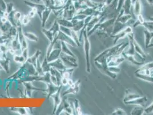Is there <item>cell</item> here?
<instances>
[{"label": "cell", "instance_id": "cell-1", "mask_svg": "<svg viewBox=\"0 0 153 115\" xmlns=\"http://www.w3.org/2000/svg\"><path fill=\"white\" fill-rule=\"evenodd\" d=\"M83 49L85 52V59L86 62V71L88 73H90V42L89 39V36L88 35V32L86 28L84 29L83 33Z\"/></svg>", "mask_w": 153, "mask_h": 115}, {"label": "cell", "instance_id": "cell-2", "mask_svg": "<svg viewBox=\"0 0 153 115\" xmlns=\"http://www.w3.org/2000/svg\"><path fill=\"white\" fill-rule=\"evenodd\" d=\"M124 43H125V42H122L120 44H118L117 45L114 46V47L108 48L107 49H106L104 51H103L102 52H101L98 55H97L95 58L94 61H98L102 58H107L110 57H111L113 55L117 54V52L119 50V49Z\"/></svg>", "mask_w": 153, "mask_h": 115}, {"label": "cell", "instance_id": "cell-3", "mask_svg": "<svg viewBox=\"0 0 153 115\" xmlns=\"http://www.w3.org/2000/svg\"><path fill=\"white\" fill-rule=\"evenodd\" d=\"M22 85L24 87V95L27 97H31L32 92L34 90L47 93V89L44 90V89L36 87L35 86L32 85V82H23Z\"/></svg>", "mask_w": 153, "mask_h": 115}, {"label": "cell", "instance_id": "cell-4", "mask_svg": "<svg viewBox=\"0 0 153 115\" xmlns=\"http://www.w3.org/2000/svg\"><path fill=\"white\" fill-rule=\"evenodd\" d=\"M133 32V28L130 25H127L125 28L119 32H118L115 35H111V36L114 39H113V43L116 44L117 43V41L120 39L124 38L126 36H127L128 34L132 33Z\"/></svg>", "mask_w": 153, "mask_h": 115}, {"label": "cell", "instance_id": "cell-5", "mask_svg": "<svg viewBox=\"0 0 153 115\" xmlns=\"http://www.w3.org/2000/svg\"><path fill=\"white\" fill-rule=\"evenodd\" d=\"M62 85L60 87L59 90L57 92V93H55L52 96V98L53 100V103H54V108H53V114H55L56 111L58 108V106L61 104L62 99L61 98V89H62Z\"/></svg>", "mask_w": 153, "mask_h": 115}, {"label": "cell", "instance_id": "cell-6", "mask_svg": "<svg viewBox=\"0 0 153 115\" xmlns=\"http://www.w3.org/2000/svg\"><path fill=\"white\" fill-rule=\"evenodd\" d=\"M57 36L58 39L61 41H64L67 44H69L72 47H77V45L76 44V43L74 41V40L70 36L65 34L62 32H61V31H60L58 32V33H57Z\"/></svg>", "mask_w": 153, "mask_h": 115}, {"label": "cell", "instance_id": "cell-7", "mask_svg": "<svg viewBox=\"0 0 153 115\" xmlns=\"http://www.w3.org/2000/svg\"><path fill=\"white\" fill-rule=\"evenodd\" d=\"M80 84H81L80 80H78L76 82H74L71 86H69V87L63 92L62 96H66L69 94L75 95L78 93L80 90Z\"/></svg>", "mask_w": 153, "mask_h": 115}, {"label": "cell", "instance_id": "cell-8", "mask_svg": "<svg viewBox=\"0 0 153 115\" xmlns=\"http://www.w3.org/2000/svg\"><path fill=\"white\" fill-rule=\"evenodd\" d=\"M18 28V38L19 41L20 43L21 49L22 51L28 48V43H27V39L25 37L24 35V32L22 31V28L21 25L17 27Z\"/></svg>", "mask_w": 153, "mask_h": 115}, {"label": "cell", "instance_id": "cell-9", "mask_svg": "<svg viewBox=\"0 0 153 115\" xmlns=\"http://www.w3.org/2000/svg\"><path fill=\"white\" fill-rule=\"evenodd\" d=\"M26 4H27L28 6H29L36 13L37 15H38L39 17L40 20L42 18V13L43 12V11L46 8V6L44 5H37L35 4H33L31 2H29L25 1Z\"/></svg>", "mask_w": 153, "mask_h": 115}, {"label": "cell", "instance_id": "cell-10", "mask_svg": "<svg viewBox=\"0 0 153 115\" xmlns=\"http://www.w3.org/2000/svg\"><path fill=\"white\" fill-rule=\"evenodd\" d=\"M50 65L51 67H54L55 69L58 70L61 73V74L63 71L67 68V67L65 66L62 60L60 58H59L58 59H57V60H54L53 62H50Z\"/></svg>", "mask_w": 153, "mask_h": 115}, {"label": "cell", "instance_id": "cell-11", "mask_svg": "<svg viewBox=\"0 0 153 115\" xmlns=\"http://www.w3.org/2000/svg\"><path fill=\"white\" fill-rule=\"evenodd\" d=\"M61 52V48H53V49L50 52L49 55L46 57L47 58V61L49 63H50L58 59L60 57Z\"/></svg>", "mask_w": 153, "mask_h": 115}, {"label": "cell", "instance_id": "cell-12", "mask_svg": "<svg viewBox=\"0 0 153 115\" xmlns=\"http://www.w3.org/2000/svg\"><path fill=\"white\" fill-rule=\"evenodd\" d=\"M147 101V99L146 98V97L144 96V97H141L139 98H136L133 100H131V101H129L125 102V104L126 105H135L136 106H144L146 103V102Z\"/></svg>", "mask_w": 153, "mask_h": 115}, {"label": "cell", "instance_id": "cell-13", "mask_svg": "<svg viewBox=\"0 0 153 115\" xmlns=\"http://www.w3.org/2000/svg\"><path fill=\"white\" fill-rule=\"evenodd\" d=\"M47 98H49L59 90L61 86H57L52 83L47 84Z\"/></svg>", "mask_w": 153, "mask_h": 115}, {"label": "cell", "instance_id": "cell-14", "mask_svg": "<svg viewBox=\"0 0 153 115\" xmlns=\"http://www.w3.org/2000/svg\"><path fill=\"white\" fill-rule=\"evenodd\" d=\"M71 21L73 24V30L76 32H80L82 29L86 28L85 25L84 20H76L72 19Z\"/></svg>", "mask_w": 153, "mask_h": 115}, {"label": "cell", "instance_id": "cell-15", "mask_svg": "<svg viewBox=\"0 0 153 115\" xmlns=\"http://www.w3.org/2000/svg\"><path fill=\"white\" fill-rule=\"evenodd\" d=\"M41 54H42L41 51L39 49H37L36 51L35 52V53L32 57L28 58L27 62V63L33 65L34 67L36 68L37 60L39 59V57L41 55Z\"/></svg>", "mask_w": 153, "mask_h": 115}, {"label": "cell", "instance_id": "cell-16", "mask_svg": "<svg viewBox=\"0 0 153 115\" xmlns=\"http://www.w3.org/2000/svg\"><path fill=\"white\" fill-rule=\"evenodd\" d=\"M52 9L48 8H46L42 13V18L41 19V25L42 28H45V24L47 21L48 19L50 17V16L52 13Z\"/></svg>", "mask_w": 153, "mask_h": 115}, {"label": "cell", "instance_id": "cell-17", "mask_svg": "<svg viewBox=\"0 0 153 115\" xmlns=\"http://www.w3.org/2000/svg\"><path fill=\"white\" fill-rule=\"evenodd\" d=\"M133 44H134V49H135L136 54H137V55H138L139 57L141 58V59L144 61L145 60V58L146 57L144 50L142 49V48H141V47L138 44V43H137V41H136L135 39L133 40Z\"/></svg>", "mask_w": 153, "mask_h": 115}, {"label": "cell", "instance_id": "cell-18", "mask_svg": "<svg viewBox=\"0 0 153 115\" xmlns=\"http://www.w3.org/2000/svg\"><path fill=\"white\" fill-rule=\"evenodd\" d=\"M127 24H123V23L116 20V22L114 23V24L113 32H112L111 35H115L118 32H119L120 31L123 30L127 26L126 25Z\"/></svg>", "mask_w": 153, "mask_h": 115}, {"label": "cell", "instance_id": "cell-19", "mask_svg": "<svg viewBox=\"0 0 153 115\" xmlns=\"http://www.w3.org/2000/svg\"><path fill=\"white\" fill-rule=\"evenodd\" d=\"M60 58L61 59L64 65L67 68H75L78 67L77 63H74L72 62H71L70 60H69L68 58L65 57V56L64 55L62 52H61Z\"/></svg>", "mask_w": 153, "mask_h": 115}, {"label": "cell", "instance_id": "cell-20", "mask_svg": "<svg viewBox=\"0 0 153 115\" xmlns=\"http://www.w3.org/2000/svg\"><path fill=\"white\" fill-rule=\"evenodd\" d=\"M144 42H145V47L147 48L148 46L151 43L152 39L153 38V32H150L147 29H144Z\"/></svg>", "mask_w": 153, "mask_h": 115}, {"label": "cell", "instance_id": "cell-21", "mask_svg": "<svg viewBox=\"0 0 153 115\" xmlns=\"http://www.w3.org/2000/svg\"><path fill=\"white\" fill-rule=\"evenodd\" d=\"M57 22L60 26L68 27L69 28H73V24L71 20L66 19L65 18H58L57 19Z\"/></svg>", "mask_w": 153, "mask_h": 115}, {"label": "cell", "instance_id": "cell-22", "mask_svg": "<svg viewBox=\"0 0 153 115\" xmlns=\"http://www.w3.org/2000/svg\"><path fill=\"white\" fill-rule=\"evenodd\" d=\"M133 6V13L136 17L139 15L141 14L142 3L141 0H136L134 3V4L132 5V7Z\"/></svg>", "mask_w": 153, "mask_h": 115}, {"label": "cell", "instance_id": "cell-23", "mask_svg": "<svg viewBox=\"0 0 153 115\" xmlns=\"http://www.w3.org/2000/svg\"><path fill=\"white\" fill-rule=\"evenodd\" d=\"M37 81H40L44 82L45 84H49V83H52L51 82V74L50 72L45 73L41 76H38V79Z\"/></svg>", "mask_w": 153, "mask_h": 115}, {"label": "cell", "instance_id": "cell-24", "mask_svg": "<svg viewBox=\"0 0 153 115\" xmlns=\"http://www.w3.org/2000/svg\"><path fill=\"white\" fill-rule=\"evenodd\" d=\"M122 55H124V57L125 58V59H126L127 61H129V62L136 65V66H142L144 63V62H138L136 59H135L134 56H132V55H127L126 54H125L124 52H122Z\"/></svg>", "mask_w": 153, "mask_h": 115}, {"label": "cell", "instance_id": "cell-25", "mask_svg": "<svg viewBox=\"0 0 153 115\" xmlns=\"http://www.w3.org/2000/svg\"><path fill=\"white\" fill-rule=\"evenodd\" d=\"M10 59L5 57L0 58V63L3 67V69L6 73L9 72V65H10Z\"/></svg>", "mask_w": 153, "mask_h": 115}, {"label": "cell", "instance_id": "cell-26", "mask_svg": "<svg viewBox=\"0 0 153 115\" xmlns=\"http://www.w3.org/2000/svg\"><path fill=\"white\" fill-rule=\"evenodd\" d=\"M61 50H62V52L66 55L76 57L75 55L68 47V44L64 41H61Z\"/></svg>", "mask_w": 153, "mask_h": 115}, {"label": "cell", "instance_id": "cell-27", "mask_svg": "<svg viewBox=\"0 0 153 115\" xmlns=\"http://www.w3.org/2000/svg\"><path fill=\"white\" fill-rule=\"evenodd\" d=\"M42 32L45 35V36L48 39L49 42H52L54 40V36L53 32L50 29H46L45 28H42Z\"/></svg>", "mask_w": 153, "mask_h": 115}, {"label": "cell", "instance_id": "cell-28", "mask_svg": "<svg viewBox=\"0 0 153 115\" xmlns=\"http://www.w3.org/2000/svg\"><path fill=\"white\" fill-rule=\"evenodd\" d=\"M135 77L140 79H142L144 81L148 82H151L153 83V77L151 76H148V75H145V74H142L139 73L135 72Z\"/></svg>", "mask_w": 153, "mask_h": 115}, {"label": "cell", "instance_id": "cell-29", "mask_svg": "<svg viewBox=\"0 0 153 115\" xmlns=\"http://www.w3.org/2000/svg\"><path fill=\"white\" fill-rule=\"evenodd\" d=\"M24 35L26 39L30 41L34 42H37L38 41V37L34 33L30 32H24Z\"/></svg>", "mask_w": 153, "mask_h": 115}, {"label": "cell", "instance_id": "cell-30", "mask_svg": "<svg viewBox=\"0 0 153 115\" xmlns=\"http://www.w3.org/2000/svg\"><path fill=\"white\" fill-rule=\"evenodd\" d=\"M41 68H42V72L44 74L45 73L50 72L51 66L50 65V63L47 61V58L46 57L43 60V62L41 64Z\"/></svg>", "mask_w": 153, "mask_h": 115}, {"label": "cell", "instance_id": "cell-31", "mask_svg": "<svg viewBox=\"0 0 153 115\" xmlns=\"http://www.w3.org/2000/svg\"><path fill=\"white\" fill-rule=\"evenodd\" d=\"M144 114V106H137L131 112V115H142Z\"/></svg>", "mask_w": 153, "mask_h": 115}, {"label": "cell", "instance_id": "cell-32", "mask_svg": "<svg viewBox=\"0 0 153 115\" xmlns=\"http://www.w3.org/2000/svg\"><path fill=\"white\" fill-rule=\"evenodd\" d=\"M73 106H74V109L75 113H76V115H82V111H81V107L79 101L77 99H75L73 101Z\"/></svg>", "mask_w": 153, "mask_h": 115}, {"label": "cell", "instance_id": "cell-33", "mask_svg": "<svg viewBox=\"0 0 153 115\" xmlns=\"http://www.w3.org/2000/svg\"><path fill=\"white\" fill-rule=\"evenodd\" d=\"M133 18L132 17V15H124L122 16L117 18V21H118L123 24H127L128 23V21L130 19H131Z\"/></svg>", "mask_w": 153, "mask_h": 115}, {"label": "cell", "instance_id": "cell-34", "mask_svg": "<svg viewBox=\"0 0 153 115\" xmlns=\"http://www.w3.org/2000/svg\"><path fill=\"white\" fill-rule=\"evenodd\" d=\"M49 29L53 32L54 36H55L58 33V32L60 31V25L58 23L57 19L54 21L53 24H52V25Z\"/></svg>", "mask_w": 153, "mask_h": 115}, {"label": "cell", "instance_id": "cell-35", "mask_svg": "<svg viewBox=\"0 0 153 115\" xmlns=\"http://www.w3.org/2000/svg\"><path fill=\"white\" fill-rule=\"evenodd\" d=\"M13 60L14 62H16V63H21V65H23L24 63H25L27 62L25 58L21 54V55L16 54V55H13Z\"/></svg>", "mask_w": 153, "mask_h": 115}, {"label": "cell", "instance_id": "cell-36", "mask_svg": "<svg viewBox=\"0 0 153 115\" xmlns=\"http://www.w3.org/2000/svg\"><path fill=\"white\" fill-rule=\"evenodd\" d=\"M141 96L139 95H136V94H127L126 96H125L124 98V103H125V102L129 101H131V100H133L136 98H139Z\"/></svg>", "mask_w": 153, "mask_h": 115}, {"label": "cell", "instance_id": "cell-37", "mask_svg": "<svg viewBox=\"0 0 153 115\" xmlns=\"http://www.w3.org/2000/svg\"><path fill=\"white\" fill-rule=\"evenodd\" d=\"M11 26H12L11 24L10 23V21L8 20L7 22H6L5 23L2 24V25L0 29H1V31H2V32L4 33H6L8 32L9 29L11 27Z\"/></svg>", "mask_w": 153, "mask_h": 115}, {"label": "cell", "instance_id": "cell-38", "mask_svg": "<svg viewBox=\"0 0 153 115\" xmlns=\"http://www.w3.org/2000/svg\"><path fill=\"white\" fill-rule=\"evenodd\" d=\"M142 25L145 27V28L149 30L150 32H153V21H145L143 23Z\"/></svg>", "mask_w": 153, "mask_h": 115}, {"label": "cell", "instance_id": "cell-39", "mask_svg": "<svg viewBox=\"0 0 153 115\" xmlns=\"http://www.w3.org/2000/svg\"><path fill=\"white\" fill-rule=\"evenodd\" d=\"M27 108H15V110H12V111L17 112L20 115H27L29 114L28 113H29V112L27 111Z\"/></svg>", "mask_w": 153, "mask_h": 115}, {"label": "cell", "instance_id": "cell-40", "mask_svg": "<svg viewBox=\"0 0 153 115\" xmlns=\"http://www.w3.org/2000/svg\"><path fill=\"white\" fill-rule=\"evenodd\" d=\"M60 31L62 32L65 34L70 36L72 38V28H69L68 27H65L62 26H60Z\"/></svg>", "mask_w": 153, "mask_h": 115}, {"label": "cell", "instance_id": "cell-41", "mask_svg": "<svg viewBox=\"0 0 153 115\" xmlns=\"http://www.w3.org/2000/svg\"><path fill=\"white\" fill-rule=\"evenodd\" d=\"M30 17L29 16L28 14L27 15H25L24 16H22V17L21 20V24L24 25H27L30 20Z\"/></svg>", "mask_w": 153, "mask_h": 115}, {"label": "cell", "instance_id": "cell-42", "mask_svg": "<svg viewBox=\"0 0 153 115\" xmlns=\"http://www.w3.org/2000/svg\"><path fill=\"white\" fill-rule=\"evenodd\" d=\"M144 69H149V70L153 69V62H149L146 64L144 63L138 70H144Z\"/></svg>", "mask_w": 153, "mask_h": 115}, {"label": "cell", "instance_id": "cell-43", "mask_svg": "<svg viewBox=\"0 0 153 115\" xmlns=\"http://www.w3.org/2000/svg\"><path fill=\"white\" fill-rule=\"evenodd\" d=\"M111 115H126L127 113L126 111L121 108H117L112 114Z\"/></svg>", "mask_w": 153, "mask_h": 115}, {"label": "cell", "instance_id": "cell-44", "mask_svg": "<svg viewBox=\"0 0 153 115\" xmlns=\"http://www.w3.org/2000/svg\"><path fill=\"white\" fill-rule=\"evenodd\" d=\"M125 0H118V6H117V9H116V13L117 15H118L119 12H120V10L122 9L124 2H125Z\"/></svg>", "mask_w": 153, "mask_h": 115}, {"label": "cell", "instance_id": "cell-45", "mask_svg": "<svg viewBox=\"0 0 153 115\" xmlns=\"http://www.w3.org/2000/svg\"><path fill=\"white\" fill-rule=\"evenodd\" d=\"M153 112V103H152L150 106H147L144 109V114H151Z\"/></svg>", "mask_w": 153, "mask_h": 115}, {"label": "cell", "instance_id": "cell-46", "mask_svg": "<svg viewBox=\"0 0 153 115\" xmlns=\"http://www.w3.org/2000/svg\"><path fill=\"white\" fill-rule=\"evenodd\" d=\"M108 70L113 73H115V74H118L121 71V69L118 67H108Z\"/></svg>", "mask_w": 153, "mask_h": 115}, {"label": "cell", "instance_id": "cell-47", "mask_svg": "<svg viewBox=\"0 0 153 115\" xmlns=\"http://www.w3.org/2000/svg\"><path fill=\"white\" fill-rule=\"evenodd\" d=\"M21 55L25 58V59H26V60H27L28 58L29 57V49L27 48V49H25L24 50L22 51V52H21Z\"/></svg>", "mask_w": 153, "mask_h": 115}, {"label": "cell", "instance_id": "cell-48", "mask_svg": "<svg viewBox=\"0 0 153 115\" xmlns=\"http://www.w3.org/2000/svg\"><path fill=\"white\" fill-rule=\"evenodd\" d=\"M13 5L12 4H9L8 5H6V12L9 14L10 13H11V12H13Z\"/></svg>", "mask_w": 153, "mask_h": 115}, {"label": "cell", "instance_id": "cell-49", "mask_svg": "<svg viewBox=\"0 0 153 115\" xmlns=\"http://www.w3.org/2000/svg\"><path fill=\"white\" fill-rule=\"evenodd\" d=\"M136 19H137V20H138V21L139 22L140 24L142 25L143 23H144V21H145V20H144V17L142 16V15L141 14L139 15L138 16H136Z\"/></svg>", "mask_w": 153, "mask_h": 115}, {"label": "cell", "instance_id": "cell-50", "mask_svg": "<svg viewBox=\"0 0 153 115\" xmlns=\"http://www.w3.org/2000/svg\"><path fill=\"white\" fill-rule=\"evenodd\" d=\"M51 82H52V84H53L54 85H55L57 86H59L57 79V78H56L55 76L51 75Z\"/></svg>", "mask_w": 153, "mask_h": 115}, {"label": "cell", "instance_id": "cell-51", "mask_svg": "<svg viewBox=\"0 0 153 115\" xmlns=\"http://www.w3.org/2000/svg\"><path fill=\"white\" fill-rule=\"evenodd\" d=\"M0 7L1 8L2 10L6 11V4L5 3V2L3 0H0Z\"/></svg>", "mask_w": 153, "mask_h": 115}, {"label": "cell", "instance_id": "cell-52", "mask_svg": "<svg viewBox=\"0 0 153 115\" xmlns=\"http://www.w3.org/2000/svg\"><path fill=\"white\" fill-rule=\"evenodd\" d=\"M61 84L62 86H67L68 85V79L62 77L61 80Z\"/></svg>", "mask_w": 153, "mask_h": 115}, {"label": "cell", "instance_id": "cell-53", "mask_svg": "<svg viewBox=\"0 0 153 115\" xmlns=\"http://www.w3.org/2000/svg\"><path fill=\"white\" fill-rule=\"evenodd\" d=\"M36 15V13L33 10H31L30 12H29V13H28V15H29V16L30 17V19H32V18H33L34 16H35V15Z\"/></svg>", "mask_w": 153, "mask_h": 115}, {"label": "cell", "instance_id": "cell-54", "mask_svg": "<svg viewBox=\"0 0 153 115\" xmlns=\"http://www.w3.org/2000/svg\"><path fill=\"white\" fill-rule=\"evenodd\" d=\"M73 83L74 82H73V80L72 79H70V78L68 79V85H69V86H71Z\"/></svg>", "mask_w": 153, "mask_h": 115}, {"label": "cell", "instance_id": "cell-55", "mask_svg": "<svg viewBox=\"0 0 153 115\" xmlns=\"http://www.w3.org/2000/svg\"><path fill=\"white\" fill-rule=\"evenodd\" d=\"M146 1L147 2V3L150 5H153V0H146Z\"/></svg>", "mask_w": 153, "mask_h": 115}, {"label": "cell", "instance_id": "cell-56", "mask_svg": "<svg viewBox=\"0 0 153 115\" xmlns=\"http://www.w3.org/2000/svg\"><path fill=\"white\" fill-rule=\"evenodd\" d=\"M2 17L0 16V28H1V27L2 25V24H3V23H2Z\"/></svg>", "mask_w": 153, "mask_h": 115}, {"label": "cell", "instance_id": "cell-57", "mask_svg": "<svg viewBox=\"0 0 153 115\" xmlns=\"http://www.w3.org/2000/svg\"><path fill=\"white\" fill-rule=\"evenodd\" d=\"M150 47H153V44H150L149 46H148V47H147V48H150Z\"/></svg>", "mask_w": 153, "mask_h": 115}, {"label": "cell", "instance_id": "cell-58", "mask_svg": "<svg viewBox=\"0 0 153 115\" xmlns=\"http://www.w3.org/2000/svg\"><path fill=\"white\" fill-rule=\"evenodd\" d=\"M149 20H151V21H153V17H149Z\"/></svg>", "mask_w": 153, "mask_h": 115}]
</instances>
